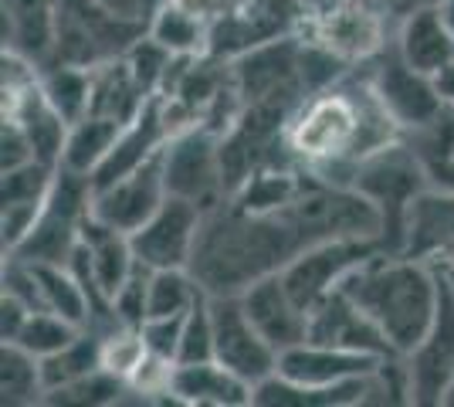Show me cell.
Returning <instances> with one entry per match:
<instances>
[{
	"mask_svg": "<svg viewBox=\"0 0 454 407\" xmlns=\"http://www.w3.org/2000/svg\"><path fill=\"white\" fill-rule=\"evenodd\" d=\"M403 139L400 122L380 102L366 68L305 96L285 126V153L305 174L349 187L363 160Z\"/></svg>",
	"mask_w": 454,
	"mask_h": 407,
	"instance_id": "obj_1",
	"label": "cell"
},
{
	"mask_svg": "<svg viewBox=\"0 0 454 407\" xmlns=\"http://www.w3.org/2000/svg\"><path fill=\"white\" fill-rule=\"evenodd\" d=\"M299 252H305V245L285 211L251 214L224 197L204 214L187 269L207 295H241L254 282L282 271Z\"/></svg>",
	"mask_w": 454,
	"mask_h": 407,
	"instance_id": "obj_2",
	"label": "cell"
},
{
	"mask_svg": "<svg viewBox=\"0 0 454 407\" xmlns=\"http://www.w3.org/2000/svg\"><path fill=\"white\" fill-rule=\"evenodd\" d=\"M340 289L373 319V326L400 356L424 343L441 306L437 269L411 254H373L346 275Z\"/></svg>",
	"mask_w": 454,
	"mask_h": 407,
	"instance_id": "obj_3",
	"label": "cell"
},
{
	"mask_svg": "<svg viewBox=\"0 0 454 407\" xmlns=\"http://www.w3.org/2000/svg\"><path fill=\"white\" fill-rule=\"evenodd\" d=\"M295 35L360 68L394 41L397 20L370 0H309Z\"/></svg>",
	"mask_w": 454,
	"mask_h": 407,
	"instance_id": "obj_4",
	"label": "cell"
},
{
	"mask_svg": "<svg viewBox=\"0 0 454 407\" xmlns=\"http://www.w3.org/2000/svg\"><path fill=\"white\" fill-rule=\"evenodd\" d=\"M349 187L360 191L380 211V221H383L380 245H383V252L400 254L403 231H407V214H411L417 197L427 191V176L420 170L411 143L397 139L387 150L363 160L353 180H349Z\"/></svg>",
	"mask_w": 454,
	"mask_h": 407,
	"instance_id": "obj_5",
	"label": "cell"
},
{
	"mask_svg": "<svg viewBox=\"0 0 454 407\" xmlns=\"http://www.w3.org/2000/svg\"><path fill=\"white\" fill-rule=\"evenodd\" d=\"M146 20L109 14L95 0H58V38L51 65L98 68L102 61L126 55L146 35Z\"/></svg>",
	"mask_w": 454,
	"mask_h": 407,
	"instance_id": "obj_6",
	"label": "cell"
},
{
	"mask_svg": "<svg viewBox=\"0 0 454 407\" xmlns=\"http://www.w3.org/2000/svg\"><path fill=\"white\" fill-rule=\"evenodd\" d=\"M92 176L58 167L51 194L44 200L35 228L11 254L24 258V262L68 265L75 248L82 245V228L92 214Z\"/></svg>",
	"mask_w": 454,
	"mask_h": 407,
	"instance_id": "obj_7",
	"label": "cell"
},
{
	"mask_svg": "<svg viewBox=\"0 0 454 407\" xmlns=\"http://www.w3.org/2000/svg\"><path fill=\"white\" fill-rule=\"evenodd\" d=\"M383 252L377 238H336V241H322L299 252L282 269L285 289L292 292V299L312 312L329 292H336L346 282V275L360 269L366 258Z\"/></svg>",
	"mask_w": 454,
	"mask_h": 407,
	"instance_id": "obj_8",
	"label": "cell"
},
{
	"mask_svg": "<svg viewBox=\"0 0 454 407\" xmlns=\"http://www.w3.org/2000/svg\"><path fill=\"white\" fill-rule=\"evenodd\" d=\"M214 319V360L238 373L245 384L258 387L278 373V349L251 323L241 295H210Z\"/></svg>",
	"mask_w": 454,
	"mask_h": 407,
	"instance_id": "obj_9",
	"label": "cell"
},
{
	"mask_svg": "<svg viewBox=\"0 0 454 407\" xmlns=\"http://www.w3.org/2000/svg\"><path fill=\"white\" fill-rule=\"evenodd\" d=\"M309 0H241L224 18L210 24L207 51L217 59H241L245 51L295 35L305 18Z\"/></svg>",
	"mask_w": 454,
	"mask_h": 407,
	"instance_id": "obj_10",
	"label": "cell"
},
{
	"mask_svg": "<svg viewBox=\"0 0 454 407\" xmlns=\"http://www.w3.org/2000/svg\"><path fill=\"white\" fill-rule=\"evenodd\" d=\"M163 176L173 197L193 200L204 211L217 207L227 197L221 174V136L204 126L173 136L163 146Z\"/></svg>",
	"mask_w": 454,
	"mask_h": 407,
	"instance_id": "obj_11",
	"label": "cell"
},
{
	"mask_svg": "<svg viewBox=\"0 0 454 407\" xmlns=\"http://www.w3.org/2000/svg\"><path fill=\"white\" fill-rule=\"evenodd\" d=\"M363 68L373 82L380 102L387 106L390 116L397 119L403 133L424 126L427 119H434L444 109V96L437 89V78L424 75L414 65H407V59L400 55L394 41L373 61H366Z\"/></svg>",
	"mask_w": 454,
	"mask_h": 407,
	"instance_id": "obj_12",
	"label": "cell"
},
{
	"mask_svg": "<svg viewBox=\"0 0 454 407\" xmlns=\"http://www.w3.org/2000/svg\"><path fill=\"white\" fill-rule=\"evenodd\" d=\"M302 38L299 35H285L278 41H268L245 51L241 59L231 61V75L241 102H258V98H292L302 102Z\"/></svg>",
	"mask_w": 454,
	"mask_h": 407,
	"instance_id": "obj_13",
	"label": "cell"
},
{
	"mask_svg": "<svg viewBox=\"0 0 454 407\" xmlns=\"http://www.w3.org/2000/svg\"><path fill=\"white\" fill-rule=\"evenodd\" d=\"M204 214L207 211L197 207L193 200L170 194L139 231L129 234L136 258L146 269H187L193 248H197Z\"/></svg>",
	"mask_w": 454,
	"mask_h": 407,
	"instance_id": "obj_14",
	"label": "cell"
},
{
	"mask_svg": "<svg viewBox=\"0 0 454 407\" xmlns=\"http://www.w3.org/2000/svg\"><path fill=\"white\" fill-rule=\"evenodd\" d=\"M411 373V401L420 407L444 404L454 380V289L441 278V306L424 343L403 356Z\"/></svg>",
	"mask_w": 454,
	"mask_h": 407,
	"instance_id": "obj_15",
	"label": "cell"
},
{
	"mask_svg": "<svg viewBox=\"0 0 454 407\" xmlns=\"http://www.w3.org/2000/svg\"><path fill=\"white\" fill-rule=\"evenodd\" d=\"M170 197L167 191V176H163V150L146 160L139 170L126 174L109 187L92 194V214L98 221L113 224L119 231L133 234L139 231L153 214L160 211V204Z\"/></svg>",
	"mask_w": 454,
	"mask_h": 407,
	"instance_id": "obj_16",
	"label": "cell"
},
{
	"mask_svg": "<svg viewBox=\"0 0 454 407\" xmlns=\"http://www.w3.org/2000/svg\"><path fill=\"white\" fill-rule=\"evenodd\" d=\"M383 360L387 356H377V353L302 340L278 353V377L299 384V387H340L349 380L370 377Z\"/></svg>",
	"mask_w": 454,
	"mask_h": 407,
	"instance_id": "obj_17",
	"label": "cell"
},
{
	"mask_svg": "<svg viewBox=\"0 0 454 407\" xmlns=\"http://www.w3.org/2000/svg\"><path fill=\"white\" fill-rule=\"evenodd\" d=\"M309 340L329 343V347L363 349V353H377V356H394V349L383 340V333L373 326V319L342 289L329 292L319 306L309 312Z\"/></svg>",
	"mask_w": 454,
	"mask_h": 407,
	"instance_id": "obj_18",
	"label": "cell"
},
{
	"mask_svg": "<svg viewBox=\"0 0 454 407\" xmlns=\"http://www.w3.org/2000/svg\"><path fill=\"white\" fill-rule=\"evenodd\" d=\"M241 302H245L247 316L258 326V333L278 353L309 340V312L292 299V292L285 289L282 271H275V275H268V278L241 292Z\"/></svg>",
	"mask_w": 454,
	"mask_h": 407,
	"instance_id": "obj_19",
	"label": "cell"
},
{
	"mask_svg": "<svg viewBox=\"0 0 454 407\" xmlns=\"http://www.w3.org/2000/svg\"><path fill=\"white\" fill-rule=\"evenodd\" d=\"M400 254L420 258L434 269L454 262V191H424L407 214Z\"/></svg>",
	"mask_w": 454,
	"mask_h": 407,
	"instance_id": "obj_20",
	"label": "cell"
},
{
	"mask_svg": "<svg viewBox=\"0 0 454 407\" xmlns=\"http://www.w3.org/2000/svg\"><path fill=\"white\" fill-rule=\"evenodd\" d=\"M170 143V129L163 122V109H160V96H153L143 113L122 126L119 139L113 143L109 156L98 163V170L92 174V191H102L115 180H122L126 174L139 170L146 160L160 153L163 146Z\"/></svg>",
	"mask_w": 454,
	"mask_h": 407,
	"instance_id": "obj_21",
	"label": "cell"
},
{
	"mask_svg": "<svg viewBox=\"0 0 454 407\" xmlns=\"http://www.w3.org/2000/svg\"><path fill=\"white\" fill-rule=\"evenodd\" d=\"M170 401L187 407H245L254 404V387L217 360L176 364L170 377Z\"/></svg>",
	"mask_w": 454,
	"mask_h": 407,
	"instance_id": "obj_22",
	"label": "cell"
},
{
	"mask_svg": "<svg viewBox=\"0 0 454 407\" xmlns=\"http://www.w3.org/2000/svg\"><path fill=\"white\" fill-rule=\"evenodd\" d=\"M0 11L4 48L48 68L58 38V0H0Z\"/></svg>",
	"mask_w": 454,
	"mask_h": 407,
	"instance_id": "obj_23",
	"label": "cell"
},
{
	"mask_svg": "<svg viewBox=\"0 0 454 407\" xmlns=\"http://www.w3.org/2000/svg\"><path fill=\"white\" fill-rule=\"evenodd\" d=\"M397 51L407 59V65H414L424 75H441L448 65H454V31L448 27V20L441 14L437 4L417 7L414 14L397 24L394 35Z\"/></svg>",
	"mask_w": 454,
	"mask_h": 407,
	"instance_id": "obj_24",
	"label": "cell"
},
{
	"mask_svg": "<svg viewBox=\"0 0 454 407\" xmlns=\"http://www.w3.org/2000/svg\"><path fill=\"white\" fill-rule=\"evenodd\" d=\"M150 98L153 96L139 85V78L133 75L129 61L122 55L92 68V106H89V113H95V116L115 119V122L126 126L143 113V106Z\"/></svg>",
	"mask_w": 454,
	"mask_h": 407,
	"instance_id": "obj_25",
	"label": "cell"
},
{
	"mask_svg": "<svg viewBox=\"0 0 454 407\" xmlns=\"http://www.w3.org/2000/svg\"><path fill=\"white\" fill-rule=\"evenodd\" d=\"M411 143L420 170L427 176L431 191H454V106L444 102V109L424 126L403 133Z\"/></svg>",
	"mask_w": 454,
	"mask_h": 407,
	"instance_id": "obj_26",
	"label": "cell"
},
{
	"mask_svg": "<svg viewBox=\"0 0 454 407\" xmlns=\"http://www.w3.org/2000/svg\"><path fill=\"white\" fill-rule=\"evenodd\" d=\"M122 133V122L106 116H82L78 122H72L68 129V143H65V153H61V167L75 170V174L92 176L98 170V163L109 156L113 143Z\"/></svg>",
	"mask_w": 454,
	"mask_h": 407,
	"instance_id": "obj_27",
	"label": "cell"
},
{
	"mask_svg": "<svg viewBox=\"0 0 454 407\" xmlns=\"http://www.w3.org/2000/svg\"><path fill=\"white\" fill-rule=\"evenodd\" d=\"M31 265L38 271L44 309L58 312L85 330L92 319V299H89V289L82 286V278L68 265H51V262H31Z\"/></svg>",
	"mask_w": 454,
	"mask_h": 407,
	"instance_id": "obj_28",
	"label": "cell"
},
{
	"mask_svg": "<svg viewBox=\"0 0 454 407\" xmlns=\"http://www.w3.org/2000/svg\"><path fill=\"white\" fill-rule=\"evenodd\" d=\"M0 401H4V407L44 404L41 360L31 356L18 343H4L0 347Z\"/></svg>",
	"mask_w": 454,
	"mask_h": 407,
	"instance_id": "obj_29",
	"label": "cell"
},
{
	"mask_svg": "<svg viewBox=\"0 0 454 407\" xmlns=\"http://www.w3.org/2000/svg\"><path fill=\"white\" fill-rule=\"evenodd\" d=\"M146 31H150L163 48H170L173 55H204V51H207L210 24L200 20L197 14L184 11L176 0H167V4L153 14Z\"/></svg>",
	"mask_w": 454,
	"mask_h": 407,
	"instance_id": "obj_30",
	"label": "cell"
},
{
	"mask_svg": "<svg viewBox=\"0 0 454 407\" xmlns=\"http://www.w3.org/2000/svg\"><path fill=\"white\" fill-rule=\"evenodd\" d=\"M41 92L68 122L89 116L92 106V68L78 65H48L41 68Z\"/></svg>",
	"mask_w": 454,
	"mask_h": 407,
	"instance_id": "obj_31",
	"label": "cell"
},
{
	"mask_svg": "<svg viewBox=\"0 0 454 407\" xmlns=\"http://www.w3.org/2000/svg\"><path fill=\"white\" fill-rule=\"evenodd\" d=\"M102 367V336L95 330H82L68 343L65 349H58L55 356L41 360V370H44V394L55 387H65L78 377L92 373V370Z\"/></svg>",
	"mask_w": 454,
	"mask_h": 407,
	"instance_id": "obj_32",
	"label": "cell"
},
{
	"mask_svg": "<svg viewBox=\"0 0 454 407\" xmlns=\"http://www.w3.org/2000/svg\"><path fill=\"white\" fill-rule=\"evenodd\" d=\"M122 401H129V384L102 367L78 377L72 384H65V387H55L44 394V404L51 407H102L122 404Z\"/></svg>",
	"mask_w": 454,
	"mask_h": 407,
	"instance_id": "obj_33",
	"label": "cell"
},
{
	"mask_svg": "<svg viewBox=\"0 0 454 407\" xmlns=\"http://www.w3.org/2000/svg\"><path fill=\"white\" fill-rule=\"evenodd\" d=\"M207 292L190 269H153L150 271V316H184Z\"/></svg>",
	"mask_w": 454,
	"mask_h": 407,
	"instance_id": "obj_34",
	"label": "cell"
},
{
	"mask_svg": "<svg viewBox=\"0 0 454 407\" xmlns=\"http://www.w3.org/2000/svg\"><path fill=\"white\" fill-rule=\"evenodd\" d=\"M82 326L75 323H68L65 316H58L51 309H38L27 316V323L20 326L18 333V347H24L31 356H38V360H48V356H55L58 349H65L72 340H75Z\"/></svg>",
	"mask_w": 454,
	"mask_h": 407,
	"instance_id": "obj_35",
	"label": "cell"
},
{
	"mask_svg": "<svg viewBox=\"0 0 454 407\" xmlns=\"http://www.w3.org/2000/svg\"><path fill=\"white\" fill-rule=\"evenodd\" d=\"M58 167H48L41 160H31L18 170H7L0 180V207L7 204H44L51 194Z\"/></svg>",
	"mask_w": 454,
	"mask_h": 407,
	"instance_id": "obj_36",
	"label": "cell"
},
{
	"mask_svg": "<svg viewBox=\"0 0 454 407\" xmlns=\"http://www.w3.org/2000/svg\"><path fill=\"white\" fill-rule=\"evenodd\" d=\"M146 356H150V347L139 326H119L102 336V370H109L122 380H129Z\"/></svg>",
	"mask_w": 454,
	"mask_h": 407,
	"instance_id": "obj_37",
	"label": "cell"
},
{
	"mask_svg": "<svg viewBox=\"0 0 454 407\" xmlns=\"http://www.w3.org/2000/svg\"><path fill=\"white\" fill-rule=\"evenodd\" d=\"M214 360V319H210V295H200L184 316V340L176 364H200Z\"/></svg>",
	"mask_w": 454,
	"mask_h": 407,
	"instance_id": "obj_38",
	"label": "cell"
},
{
	"mask_svg": "<svg viewBox=\"0 0 454 407\" xmlns=\"http://www.w3.org/2000/svg\"><path fill=\"white\" fill-rule=\"evenodd\" d=\"M122 59L129 61V68H133V75L139 78V85H143L150 96H156V92L163 89V78H167V68H170V61H173V51L163 48V44L146 31Z\"/></svg>",
	"mask_w": 454,
	"mask_h": 407,
	"instance_id": "obj_39",
	"label": "cell"
},
{
	"mask_svg": "<svg viewBox=\"0 0 454 407\" xmlns=\"http://www.w3.org/2000/svg\"><path fill=\"white\" fill-rule=\"evenodd\" d=\"M150 271L153 269L139 262L126 286L113 295V309L126 326H143L150 319Z\"/></svg>",
	"mask_w": 454,
	"mask_h": 407,
	"instance_id": "obj_40",
	"label": "cell"
},
{
	"mask_svg": "<svg viewBox=\"0 0 454 407\" xmlns=\"http://www.w3.org/2000/svg\"><path fill=\"white\" fill-rule=\"evenodd\" d=\"M187 316V312H184ZM184 316H150L139 330H143V340L150 353L163 356V360H173L176 364V353H180V340H184Z\"/></svg>",
	"mask_w": 454,
	"mask_h": 407,
	"instance_id": "obj_41",
	"label": "cell"
},
{
	"mask_svg": "<svg viewBox=\"0 0 454 407\" xmlns=\"http://www.w3.org/2000/svg\"><path fill=\"white\" fill-rule=\"evenodd\" d=\"M31 160H38V156H35V146L24 133V126L18 119H4V129H0V174L18 170Z\"/></svg>",
	"mask_w": 454,
	"mask_h": 407,
	"instance_id": "obj_42",
	"label": "cell"
},
{
	"mask_svg": "<svg viewBox=\"0 0 454 407\" xmlns=\"http://www.w3.org/2000/svg\"><path fill=\"white\" fill-rule=\"evenodd\" d=\"M31 312L35 309H27L14 295H4V299H0V333H4V343H14V340H18L20 326L27 323Z\"/></svg>",
	"mask_w": 454,
	"mask_h": 407,
	"instance_id": "obj_43",
	"label": "cell"
},
{
	"mask_svg": "<svg viewBox=\"0 0 454 407\" xmlns=\"http://www.w3.org/2000/svg\"><path fill=\"white\" fill-rule=\"evenodd\" d=\"M184 11H190V14H197L200 20H207V24H214L217 18H224L231 7H238L241 0H176Z\"/></svg>",
	"mask_w": 454,
	"mask_h": 407,
	"instance_id": "obj_44",
	"label": "cell"
},
{
	"mask_svg": "<svg viewBox=\"0 0 454 407\" xmlns=\"http://www.w3.org/2000/svg\"><path fill=\"white\" fill-rule=\"evenodd\" d=\"M98 7H106L109 14L126 20H146L150 24V14H146V4L143 0H95Z\"/></svg>",
	"mask_w": 454,
	"mask_h": 407,
	"instance_id": "obj_45",
	"label": "cell"
},
{
	"mask_svg": "<svg viewBox=\"0 0 454 407\" xmlns=\"http://www.w3.org/2000/svg\"><path fill=\"white\" fill-rule=\"evenodd\" d=\"M370 4H377L380 11H387L390 18L397 20H403L407 14H414L417 7H427V4H441V0H370Z\"/></svg>",
	"mask_w": 454,
	"mask_h": 407,
	"instance_id": "obj_46",
	"label": "cell"
},
{
	"mask_svg": "<svg viewBox=\"0 0 454 407\" xmlns=\"http://www.w3.org/2000/svg\"><path fill=\"white\" fill-rule=\"evenodd\" d=\"M437 89H441V96L448 106H454V65H448L441 75H437Z\"/></svg>",
	"mask_w": 454,
	"mask_h": 407,
	"instance_id": "obj_47",
	"label": "cell"
},
{
	"mask_svg": "<svg viewBox=\"0 0 454 407\" xmlns=\"http://www.w3.org/2000/svg\"><path fill=\"white\" fill-rule=\"evenodd\" d=\"M437 275H441V278H444V282H448V286L454 289V262H448L444 269H437Z\"/></svg>",
	"mask_w": 454,
	"mask_h": 407,
	"instance_id": "obj_48",
	"label": "cell"
},
{
	"mask_svg": "<svg viewBox=\"0 0 454 407\" xmlns=\"http://www.w3.org/2000/svg\"><path fill=\"white\" fill-rule=\"evenodd\" d=\"M143 4H146V14H156V11H160V7H163V4H167V0H143Z\"/></svg>",
	"mask_w": 454,
	"mask_h": 407,
	"instance_id": "obj_49",
	"label": "cell"
}]
</instances>
